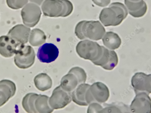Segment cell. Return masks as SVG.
Listing matches in <instances>:
<instances>
[{
	"label": "cell",
	"instance_id": "cell-30",
	"mask_svg": "<svg viewBox=\"0 0 151 113\" xmlns=\"http://www.w3.org/2000/svg\"><path fill=\"white\" fill-rule=\"evenodd\" d=\"M130 1H132L137 2L139 1L140 0H130Z\"/></svg>",
	"mask_w": 151,
	"mask_h": 113
},
{
	"label": "cell",
	"instance_id": "cell-12",
	"mask_svg": "<svg viewBox=\"0 0 151 113\" xmlns=\"http://www.w3.org/2000/svg\"><path fill=\"white\" fill-rule=\"evenodd\" d=\"M59 53L58 49L55 45L46 43L39 48L37 56L41 62L50 63L57 59Z\"/></svg>",
	"mask_w": 151,
	"mask_h": 113
},
{
	"label": "cell",
	"instance_id": "cell-11",
	"mask_svg": "<svg viewBox=\"0 0 151 113\" xmlns=\"http://www.w3.org/2000/svg\"><path fill=\"white\" fill-rule=\"evenodd\" d=\"M7 36L0 37V54L6 58H9L15 54L22 45Z\"/></svg>",
	"mask_w": 151,
	"mask_h": 113
},
{
	"label": "cell",
	"instance_id": "cell-1",
	"mask_svg": "<svg viewBox=\"0 0 151 113\" xmlns=\"http://www.w3.org/2000/svg\"><path fill=\"white\" fill-rule=\"evenodd\" d=\"M128 15V10L122 3H112L109 8L103 9L99 16L100 20L105 27L117 26L120 24Z\"/></svg>",
	"mask_w": 151,
	"mask_h": 113
},
{
	"label": "cell",
	"instance_id": "cell-15",
	"mask_svg": "<svg viewBox=\"0 0 151 113\" xmlns=\"http://www.w3.org/2000/svg\"><path fill=\"white\" fill-rule=\"evenodd\" d=\"M16 91V87L13 82L7 79L0 81V107L13 97Z\"/></svg>",
	"mask_w": 151,
	"mask_h": 113
},
{
	"label": "cell",
	"instance_id": "cell-28",
	"mask_svg": "<svg viewBox=\"0 0 151 113\" xmlns=\"http://www.w3.org/2000/svg\"><path fill=\"white\" fill-rule=\"evenodd\" d=\"M92 1L96 5L102 7L107 6L111 2V0H92Z\"/></svg>",
	"mask_w": 151,
	"mask_h": 113
},
{
	"label": "cell",
	"instance_id": "cell-26",
	"mask_svg": "<svg viewBox=\"0 0 151 113\" xmlns=\"http://www.w3.org/2000/svg\"><path fill=\"white\" fill-rule=\"evenodd\" d=\"M88 107L87 112L91 113H100L103 109V107L96 102L91 103Z\"/></svg>",
	"mask_w": 151,
	"mask_h": 113
},
{
	"label": "cell",
	"instance_id": "cell-3",
	"mask_svg": "<svg viewBox=\"0 0 151 113\" xmlns=\"http://www.w3.org/2000/svg\"><path fill=\"white\" fill-rule=\"evenodd\" d=\"M42 9L46 16L66 17L72 13L73 6L68 0H45Z\"/></svg>",
	"mask_w": 151,
	"mask_h": 113
},
{
	"label": "cell",
	"instance_id": "cell-19",
	"mask_svg": "<svg viewBox=\"0 0 151 113\" xmlns=\"http://www.w3.org/2000/svg\"><path fill=\"white\" fill-rule=\"evenodd\" d=\"M79 85L77 77L73 74L68 72L62 78L60 85L66 92L71 93Z\"/></svg>",
	"mask_w": 151,
	"mask_h": 113
},
{
	"label": "cell",
	"instance_id": "cell-24",
	"mask_svg": "<svg viewBox=\"0 0 151 113\" xmlns=\"http://www.w3.org/2000/svg\"><path fill=\"white\" fill-rule=\"evenodd\" d=\"M69 73H72L75 75L78 79L79 84L85 82L87 79L86 74L82 68L74 67L69 71Z\"/></svg>",
	"mask_w": 151,
	"mask_h": 113
},
{
	"label": "cell",
	"instance_id": "cell-9",
	"mask_svg": "<svg viewBox=\"0 0 151 113\" xmlns=\"http://www.w3.org/2000/svg\"><path fill=\"white\" fill-rule=\"evenodd\" d=\"M131 84L136 94L140 92H145L148 95L151 93V74L136 73L132 78Z\"/></svg>",
	"mask_w": 151,
	"mask_h": 113
},
{
	"label": "cell",
	"instance_id": "cell-13",
	"mask_svg": "<svg viewBox=\"0 0 151 113\" xmlns=\"http://www.w3.org/2000/svg\"><path fill=\"white\" fill-rule=\"evenodd\" d=\"M119 61L116 53L103 46V52L101 57L95 64L107 70H111L117 66Z\"/></svg>",
	"mask_w": 151,
	"mask_h": 113
},
{
	"label": "cell",
	"instance_id": "cell-2",
	"mask_svg": "<svg viewBox=\"0 0 151 113\" xmlns=\"http://www.w3.org/2000/svg\"><path fill=\"white\" fill-rule=\"evenodd\" d=\"M75 32L80 40L88 39L97 41L102 39L106 30L98 21H83L77 24Z\"/></svg>",
	"mask_w": 151,
	"mask_h": 113
},
{
	"label": "cell",
	"instance_id": "cell-5",
	"mask_svg": "<svg viewBox=\"0 0 151 113\" xmlns=\"http://www.w3.org/2000/svg\"><path fill=\"white\" fill-rule=\"evenodd\" d=\"M35 53L33 48L30 46L23 45L15 54L14 61L15 65L21 69H27L34 64Z\"/></svg>",
	"mask_w": 151,
	"mask_h": 113
},
{
	"label": "cell",
	"instance_id": "cell-21",
	"mask_svg": "<svg viewBox=\"0 0 151 113\" xmlns=\"http://www.w3.org/2000/svg\"><path fill=\"white\" fill-rule=\"evenodd\" d=\"M49 97L46 95H39L35 102V106L37 113H51L54 109L50 106L49 100Z\"/></svg>",
	"mask_w": 151,
	"mask_h": 113
},
{
	"label": "cell",
	"instance_id": "cell-17",
	"mask_svg": "<svg viewBox=\"0 0 151 113\" xmlns=\"http://www.w3.org/2000/svg\"><path fill=\"white\" fill-rule=\"evenodd\" d=\"M91 85L84 83L79 84L72 92L71 97L73 101L81 106H87L86 99V92Z\"/></svg>",
	"mask_w": 151,
	"mask_h": 113
},
{
	"label": "cell",
	"instance_id": "cell-27",
	"mask_svg": "<svg viewBox=\"0 0 151 113\" xmlns=\"http://www.w3.org/2000/svg\"><path fill=\"white\" fill-rule=\"evenodd\" d=\"M122 111L119 107L111 105L103 108L100 113H122Z\"/></svg>",
	"mask_w": 151,
	"mask_h": 113
},
{
	"label": "cell",
	"instance_id": "cell-20",
	"mask_svg": "<svg viewBox=\"0 0 151 113\" xmlns=\"http://www.w3.org/2000/svg\"><path fill=\"white\" fill-rule=\"evenodd\" d=\"M34 81L37 88L42 92L49 90L52 86V79L46 73H42L37 74L35 77Z\"/></svg>",
	"mask_w": 151,
	"mask_h": 113
},
{
	"label": "cell",
	"instance_id": "cell-7",
	"mask_svg": "<svg viewBox=\"0 0 151 113\" xmlns=\"http://www.w3.org/2000/svg\"><path fill=\"white\" fill-rule=\"evenodd\" d=\"M21 14L24 24L28 27H33L39 21L42 12L38 5L31 3L25 6Z\"/></svg>",
	"mask_w": 151,
	"mask_h": 113
},
{
	"label": "cell",
	"instance_id": "cell-18",
	"mask_svg": "<svg viewBox=\"0 0 151 113\" xmlns=\"http://www.w3.org/2000/svg\"><path fill=\"white\" fill-rule=\"evenodd\" d=\"M102 40L104 45L111 50L119 48L122 43L121 39L118 35L112 31L107 32L103 37Z\"/></svg>",
	"mask_w": 151,
	"mask_h": 113
},
{
	"label": "cell",
	"instance_id": "cell-25",
	"mask_svg": "<svg viewBox=\"0 0 151 113\" xmlns=\"http://www.w3.org/2000/svg\"><path fill=\"white\" fill-rule=\"evenodd\" d=\"M8 6L10 8L18 9L27 4L28 0H6Z\"/></svg>",
	"mask_w": 151,
	"mask_h": 113
},
{
	"label": "cell",
	"instance_id": "cell-10",
	"mask_svg": "<svg viewBox=\"0 0 151 113\" xmlns=\"http://www.w3.org/2000/svg\"><path fill=\"white\" fill-rule=\"evenodd\" d=\"M131 111L135 113H151V100L150 97L145 92L136 94L130 106Z\"/></svg>",
	"mask_w": 151,
	"mask_h": 113
},
{
	"label": "cell",
	"instance_id": "cell-6",
	"mask_svg": "<svg viewBox=\"0 0 151 113\" xmlns=\"http://www.w3.org/2000/svg\"><path fill=\"white\" fill-rule=\"evenodd\" d=\"M86 94L88 101L90 104L94 102H105L110 96L107 87L104 84L99 82L91 85L87 91Z\"/></svg>",
	"mask_w": 151,
	"mask_h": 113
},
{
	"label": "cell",
	"instance_id": "cell-29",
	"mask_svg": "<svg viewBox=\"0 0 151 113\" xmlns=\"http://www.w3.org/2000/svg\"><path fill=\"white\" fill-rule=\"evenodd\" d=\"M32 3L35 4L38 6H40L45 0H29Z\"/></svg>",
	"mask_w": 151,
	"mask_h": 113
},
{
	"label": "cell",
	"instance_id": "cell-22",
	"mask_svg": "<svg viewBox=\"0 0 151 113\" xmlns=\"http://www.w3.org/2000/svg\"><path fill=\"white\" fill-rule=\"evenodd\" d=\"M39 94L35 93L27 94L23 98L22 105L24 110L28 113H37L35 106V100Z\"/></svg>",
	"mask_w": 151,
	"mask_h": 113
},
{
	"label": "cell",
	"instance_id": "cell-4",
	"mask_svg": "<svg viewBox=\"0 0 151 113\" xmlns=\"http://www.w3.org/2000/svg\"><path fill=\"white\" fill-rule=\"evenodd\" d=\"M76 51L81 57L91 60L95 64L102 56L103 46H100L96 42L86 40L79 42Z\"/></svg>",
	"mask_w": 151,
	"mask_h": 113
},
{
	"label": "cell",
	"instance_id": "cell-23",
	"mask_svg": "<svg viewBox=\"0 0 151 113\" xmlns=\"http://www.w3.org/2000/svg\"><path fill=\"white\" fill-rule=\"evenodd\" d=\"M46 36L44 32L38 29H33L30 33L29 42L33 46H39L45 42Z\"/></svg>",
	"mask_w": 151,
	"mask_h": 113
},
{
	"label": "cell",
	"instance_id": "cell-16",
	"mask_svg": "<svg viewBox=\"0 0 151 113\" xmlns=\"http://www.w3.org/2000/svg\"><path fill=\"white\" fill-rule=\"evenodd\" d=\"M124 4L129 14L135 18L143 17L147 10V5L144 0H140L137 2L124 0Z\"/></svg>",
	"mask_w": 151,
	"mask_h": 113
},
{
	"label": "cell",
	"instance_id": "cell-14",
	"mask_svg": "<svg viewBox=\"0 0 151 113\" xmlns=\"http://www.w3.org/2000/svg\"><path fill=\"white\" fill-rule=\"evenodd\" d=\"M30 31L28 27L19 24L11 29L7 35L20 44L24 45L28 42Z\"/></svg>",
	"mask_w": 151,
	"mask_h": 113
},
{
	"label": "cell",
	"instance_id": "cell-8",
	"mask_svg": "<svg viewBox=\"0 0 151 113\" xmlns=\"http://www.w3.org/2000/svg\"><path fill=\"white\" fill-rule=\"evenodd\" d=\"M71 93L63 89L60 85L57 87L53 92L49 100V104L54 109L65 107L71 102Z\"/></svg>",
	"mask_w": 151,
	"mask_h": 113
}]
</instances>
